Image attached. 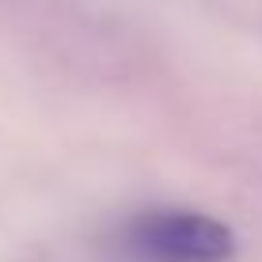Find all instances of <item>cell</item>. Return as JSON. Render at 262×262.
Returning <instances> with one entry per match:
<instances>
[{"label":"cell","instance_id":"6da1fadb","mask_svg":"<svg viewBox=\"0 0 262 262\" xmlns=\"http://www.w3.org/2000/svg\"><path fill=\"white\" fill-rule=\"evenodd\" d=\"M125 243L144 262H228L236 255L228 224L194 209H152L133 216Z\"/></svg>","mask_w":262,"mask_h":262}]
</instances>
